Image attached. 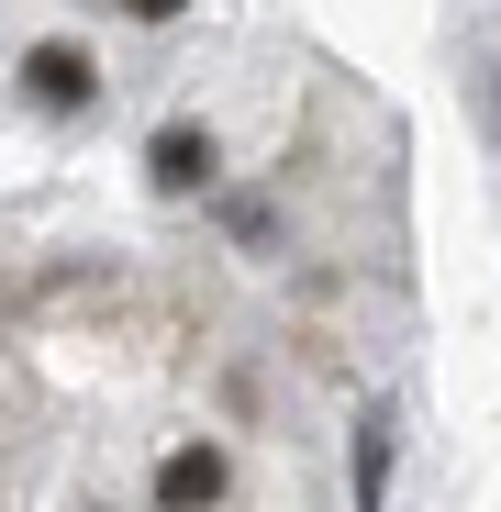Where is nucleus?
Listing matches in <instances>:
<instances>
[{
  "label": "nucleus",
  "instance_id": "nucleus-2",
  "mask_svg": "<svg viewBox=\"0 0 501 512\" xmlns=\"http://www.w3.org/2000/svg\"><path fill=\"white\" fill-rule=\"evenodd\" d=\"M479 112H490V145H501V34L479 45Z\"/></svg>",
  "mask_w": 501,
  "mask_h": 512
},
{
  "label": "nucleus",
  "instance_id": "nucleus-1",
  "mask_svg": "<svg viewBox=\"0 0 501 512\" xmlns=\"http://www.w3.org/2000/svg\"><path fill=\"white\" fill-rule=\"evenodd\" d=\"M401 334V123L212 45L145 90L112 234L12 256V512H368Z\"/></svg>",
  "mask_w": 501,
  "mask_h": 512
}]
</instances>
